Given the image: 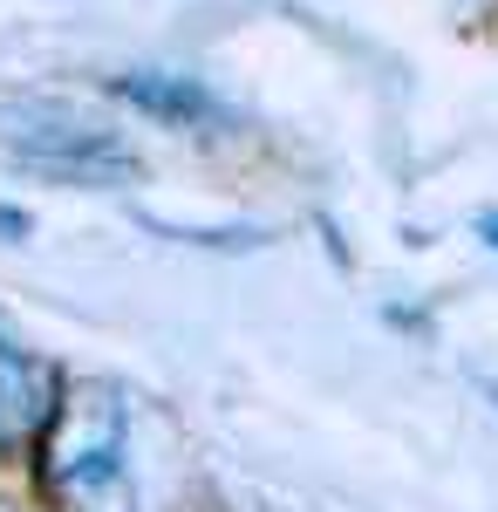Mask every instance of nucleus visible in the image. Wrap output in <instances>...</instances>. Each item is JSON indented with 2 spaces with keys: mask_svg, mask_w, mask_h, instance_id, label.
I'll return each mask as SVG.
<instances>
[{
  "mask_svg": "<svg viewBox=\"0 0 498 512\" xmlns=\"http://www.w3.org/2000/svg\"><path fill=\"white\" fill-rule=\"evenodd\" d=\"M0 151L48 178H69V185H130L137 178V151L110 123H96L76 103H48V96L0 103Z\"/></svg>",
  "mask_w": 498,
  "mask_h": 512,
  "instance_id": "1",
  "label": "nucleus"
},
{
  "mask_svg": "<svg viewBox=\"0 0 498 512\" xmlns=\"http://www.w3.org/2000/svg\"><path fill=\"white\" fill-rule=\"evenodd\" d=\"M48 485H55L76 512H137L130 417H123L116 396H76V403L55 417Z\"/></svg>",
  "mask_w": 498,
  "mask_h": 512,
  "instance_id": "2",
  "label": "nucleus"
},
{
  "mask_svg": "<svg viewBox=\"0 0 498 512\" xmlns=\"http://www.w3.org/2000/svg\"><path fill=\"white\" fill-rule=\"evenodd\" d=\"M123 96L130 103H144L151 117H164V123H212L219 117V103L198 89V82H178V76H123Z\"/></svg>",
  "mask_w": 498,
  "mask_h": 512,
  "instance_id": "3",
  "label": "nucleus"
},
{
  "mask_svg": "<svg viewBox=\"0 0 498 512\" xmlns=\"http://www.w3.org/2000/svg\"><path fill=\"white\" fill-rule=\"evenodd\" d=\"M41 396H48V376L35 369V355H21L0 335V403H7L14 417H41V410H48Z\"/></svg>",
  "mask_w": 498,
  "mask_h": 512,
  "instance_id": "4",
  "label": "nucleus"
},
{
  "mask_svg": "<svg viewBox=\"0 0 498 512\" xmlns=\"http://www.w3.org/2000/svg\"><path fill=\"white\" fill-rule=\"evenodd\" d=\"M0 233H28V219L21 212H0Z\"/></svg>",
  "mask_w": 498,
  "mask_h": 512,
  "instance_id": "5",
  "label": "nucleus"
},
{
  "mask_svg": "<svg viewBox=\"0 0 498 512\" xmlns=\"http://www.w3.org/2000/svg\"><path fill=\"white\" fill-rule=\"evenodd\" d=\"M478 226H485V239H492V246H498V219H478Z\"/></svg>",
  "mask_w": 498,
  "mask_h": 512,
  "instance_id": "6",
  "label": "nucleus"
}]
</instances>
